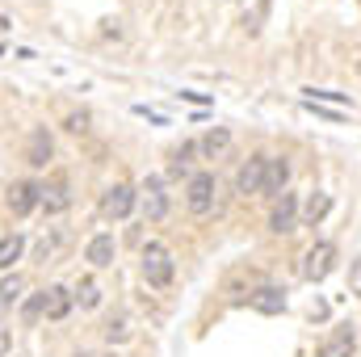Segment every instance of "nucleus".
Returning <instances> with one entry per match:
<instances>
[{
	"label": "nucleus",
	"instance_id": "39448f33",
	"mask_svg": "<svg viewBox=\"0 0 361 357\" xmlns=\"http://www.w3.org/2000/svg\"><path fill=\"white\" fill-rule=\"evenodd\" d=\"M336 265V244L332 240H319V244H311L307 248V257H302V277L307 282H324L328 273Z\"/></svg>",
	"mask_w": 361,
	"mask_h": 357
},
{
	"label": "nucleus",
	"instance_id": "bb28decb",
	"mask_svg": "<svg viewBox=\"0 0 361 357\" xmlns=\"http://www.w3.org/2000/svg\"><path fill=\"white\" fill-rule=\"evenodd\" d=\"M307 92H311L315 101H332V105H345V101H349L345 92H324V89H307Z\"/></svg>",
	"mask_w": 361,
	"mask_h": 357
},
{
	"label": "nucleus",
	"instance_id": "9b49d317",
	"mask_svg": "<svg viewBox=\"0 0 361 357\" xmlns=\"http://www.w3.org/2000/svg\"><path fill=\"white\" fill-rule=\"evenodd\" d=\"M353 349H357V332L353 328H336L319 345V357H353Z\"/></svg>",
	"mask_w": 361,
	"mask_h": 357
},
{
	"label": "nucleus",
	"instance_id": "f03ea898",
	"mask_svg": "<svg viewBox=\"0 0 361 357\" xmlns=\"http://www.w3.org/2000/svg\"><path fill=\"white\" fill-rule=\"evenodd\" d=\"M185 206L193 219H206L214 210V173H193L185 185Z\"/></svg>",
	"mask_w": 361,
	"mask_h": 357
},
{
	"label": "nucleus",
	"instance_id": "cd10ccee",
	"mask_svg": "<svg viewBox=\"0 0 361 357\" xmlns=\"http://www.w3.org/2000/svg\"><path fill=\"white\" fill-rule=\"evenodd\" d=\"M349 290H353V294L361 298V257L353 261V269H349Z\"/></svg>",
	"mask_w": 361,
	"mask_h": 357
},
{
	"label": "nucleus",
	"instance_id": "0eeeda50",
	"mask_svg": "<svg viewBox=\"0 0 361 357\" xmlns=\"http://www.w3.org/2000/svg\"><path fill=\"white\" fill-rule=\"evenodd\" d=\"M265 164H269V156H248V164L235 173V189H240L244 198L265 193Z\"/></svg>",
	"mask_w": 361,
	"mask_h": 357
},
{
	"label": "nucleus",
	"instance_id": "393cba45",
	"mask_svg": "<svg viewBox=\"0 0 361 357\" xmlns=\"http://www.w3.org/2000/svg\"><path fill=\"white\" fill-rule=\"evenodd\" d=\"M42 315H47V290H38V294L25 303V320H30V324H34V320H42Z\"/></svg>",
	"mask_w": 361,
	"mask_h": 357
},
{
	"label": "nucleus",
	"instance_id": "f8f14e48",
	"mask_svg": "<svg viewBox=\"0 0 361 357\" xmlns=\"http://www.w3.org/2000/svg\"><path fill=\"white\" fill-rule=\"evenodd\" d=\"M51 156H55V143H51V135L38 126V131H30V147H25V164H34V169H42V164H51Z\"/></svg>",
	"mask_w": 361,
	"mask_h": 357
},
{
	"label": "nucleus",
	"instance_id": "4468645a",
	"mask_svg": "<svg viewBox=\"0 0 361 357\" xmlns=\"http://www.w3.org/2000/svg\"><path fill=\"white\" fill-rule=\"evenodd\" d=\"M248 303H252V311H261V315H281V311H286V294H281L277 286H261L257 294H248Z\"/></svg>",
	"mask_w": 361,
	"mask_h": 357
},
{
	"label": "nucleus",
	"instance_id": "5701e85b",
	"mask_svg": "<svg viewBox=\"0 0 361 357\" xmlns=\"http://www.w3.org/2000/svg\"><path fill=\"white\" fill-rule=\"evenodd\" d=\"M21 290H25V282H21V273H8L4 282H0V311H8L17 298H21Z\"/></svg>",
	"mask_w": 361,
	"mask_h": 357
},
{
	"label": "nucleus",
	"instance_id": "b1692460",
	"mask_svg": "<svg viewBox=\"0 0 361 357\" xmlns=\"http://www.w3.org/2000/svg\"><path fill=\"white\" fill-rule=\"evenodd\" d=\"M328 210H332V198H328V193H311V198H307V210H302V219L315 227V223H319Z\"/></svg>",
	"mask_w": 361,
	"mask_h": 357
},
{
	"label": "nucleus",
	"instance_id": "6ab92c4d",
	"mask_svg": "<svg viewBox=\"0 0 361 357\" xmlns=\"http://www.w3.org/2000/svg\"><path fill=\"white\" fill-rule=\"evenodd\" d=\"M101 332H105V341H109V345H126V341H130V320H126L122 311H114V315L105 320V328H101Z\"/></svg>",
	"mask_w": 361,
	"mask_h": 357
},
{
	"label": "nucleus",
	"instance_id": "6e6552de",
	"mask_svg": "<svg viewBox=\"0 0 361 357\" xmlns=\"http://www.w3.org/2000/svg\"><path fill=\"white\" fill-rule=\"evenodd\" d=\"M85 261H89L92 269H109L118 261V240H114L109 231H97L89 244H85Z\"/></svg>",
	"mask_w": 361,
	"mask_h": 357
},
{
	"label": "nucleus",
	"instance_id": "c85d7f7f",
	"mask_svg": "<svg viewBox=\"0 0 361 357\" xmlns=\"http://www.w3.org/2000/svg\"><path fill=\"white\" fill-rule=\"evenodd\" d=\"M8 345H13V332L0 324V357H8Z\"/></svg>",
	"mask_w": 361,
	"mask_h": 357
},
{
	"label": "nucleus",
	"instance_id": "423d86ee",
	"mask_svg": "<svg viewBox=\"0 0 361 357\" xmlns=\"http://www.w3.org/2000/svg\"><path fill=\"white\" fill-rule=\"evenodd\" d=\"M38 189H42V185H34V181H13V185L4 189V206L21 219V214L38 210Z\"/></svg>",
	"mask_w": 361,
	"mask_h": 357
},
{
	"label": "nucleus",
	"instance_id": "1a4fd4ad",
	"mask_svg": "<svg viewBox=\"0 0 361 357\" xmlns=\"http://www.w3.org/2000/svg\"><path fill=\"white\" fill-rule=\"evenodd\" d=\"M294 227H298V198H294V193H281L277 206H273V214H269V231L290 236Z\"/></svg>",
	"mask_w": 361,
	"mask_h": 357
},
{
	"label": "nucleus",
	"instance_id": "aec40b11",
	"mask_svg": "<svg viewBox=\"0 0 361 357\" xmlns=\"http://www.w3.org/2000/svg\"><path fill=\"white\" fill-rule=\"evenodd\" d=\"M25 253V236H0V269H13V261H21Z\"/></svg>",
	"mask_w": 361,
	"mask_h": 357
},
{
	"label": "nucleus",
	"instance_id": "f3484780",
	"mask_svg": "<svg viewBox=\"0 0 361 357\" xmlns=\"http://www.w3.org/2000/svg\"><path fill=\"white\" fill-rule=\"evenodd\" d=\"M72 290L68 286H47V320H63L72 311Z\"/></svg>",
	"mask_w": 361,
	"mask_h": 357
},
{
	"label": "nucleus",
	"instance_id": "a878e982",
	"mask_svg": "<svg viewBox=\"0 0 361 357\" xmlns=\"http://www.w3.org/2000/svg\"><path fill=\"white\" fill-rule=\"evenodd\" d=\"M63 126H68L72 135H85V131H89V114H85V109H80V114H68V122H63Z\"/></svg>",
	"mask_w": 361,
	"mask_h": 357
},
{
	"label": "nucleus",
	"instance_id": "412c9836",
	"mask_svg": "<svg viewBox=\"0 0 361 357\" xmlns=\"http://www.w3.org/2000/svg\"><path fill=\"white\" fill-rule=\"evenodd\" d=\"M63 244H68V236H63V231L55 227L51 236H42V240H38V248H34V253H38V261L47 265V261H55V257L63 253Z\"/></svg>",
	"mask_w": 361,
	"mask_h": 357
},
{
	"label": "nucleus",
	"instance_id": "2eb2a0df",
	"mask_svg": "<svg viewBox=\"0 0 361 357\" xmlns=\"http://www.w3.org/2000/svg\"><path fill=\"white\" fill-rule=\"evenodd\" d=\"M286 181H290V160L286 156H269V164H265V193L281 198L286 193Z\"/></svg>",
	"mask_w": 361,
	"mask_h": 357
},
{
	"label": "nucleus",
	"instance_id": "dca6fc26",
	"mask_svg": "<svg viewBox=\"0 0 361 357\" xmlns=\"http://www.w3.org/2000/svg\"><path fill=\"white\" fill-rule=\"evenodd\" d=\"M193 156H197V143L185 139L180 147L169 152V173H173V177H193Z\"/></svg>",
	"mask_w": 361,
	"mask_h": 357
},
{
	"label": "nucleus",
	"instance_id": "ddd939ff",
	"mask_svg": "<svg viewBox=\"0 0 361 357\" xmlns=\"http://www.w3.org/2000/svg\"><path fill=\"white\" fill-rule=\"evenodd\" d=\"M197 147H202V156H206V160H223V156L231 152V131H227V126H210V131H206V139H202Z\"/></svg>",
	"mask_w": 361,
	"mask_h": 357
},
{
	"label": "nucleus",
	"instance_id": "7ed1b4c3",
	"mask_svg": "<svg viewBox=\"0 0 361 357\" xmlns=\"http://www.w3.org/2000/svg\"><path fill=\"white\" fill-rule=\"evenodd\" d=\"M139 202H143V219H147V223H164V219H169V185H164V177L152 173V177L143 181Z\"/></svg>",
	"mask_w": 361,
	"mask_h": 357
},
{
	"label": "nucleus",
	"instance_id": "9d476101",
	"mask_svg": "<svg viewBox=\"0 0 361 357\" xmlns=\"http://www.w3.org/2000/svg\"><path fill=\"white\" fill-rule=\"evenodd\" d=\"M38 206H42L47 214H63V210L72 206V193H68V185H63V181H51V185H42V189H38Z\"/></svg>",
	"mask_w": 361,
	"mask_h": 357
},
{
	"label": "nucleus",
	"instance_id": "f257e3e1",
	"mask_svg": "<svg viewBox=\"0 0 361 357\" xmlns=\"http://www.w3.org/2000/svg\"><path fill=\"white\" fill-rule=\"evenodd\" d=\"M139 265H143V282H147V286H156V290H169V286H173V253H169L160 240H152V244L143 248Z\"/></svg>",
	"mask_w": 361,
	"mask_h": 357
},
{
	"label": "nucleus",
	"instance_id": "20e7f679",
	"mask_svg": "<svg viewBox=\"0 0 361 357\" xmlns=\"http://www.w3.org/2000/svg\"><path fill=\"white\" fill-rule=\"evenodd\" d=\"M135 202H139V193L126 185V181H118V185H109L105 193H101V219H126L130 210H135Z\"/></svg>",
	"mask_w": 361,
	"mask_h": 357
},
{
	"label": "nucleus",
	"instance_id": "4be33fe9",
	"mask_svg": "<svg viewBox=\"0 0 361 357\" xmlns=\"http://www.w3.org/2000/svg\"><path fill=\"white\" fill-rule=\"evenodd\" d=\"M72 298H76L85 311H92V307L101 303V286H97L92 277H80V282H76V290H72Z\"/></svg>",
	"mask_w": 361,
	"mask_h": 357
},
{
	"label": "nucleus",
	"instance_id": "a211bd4d",
	"mask_svg": "<svg viewBox=\"0 0 361 357\" xmlns=\"http://www.w3.org/2000/svg\"><path fill=\"white\" fill-rule=\"evenodd\" d=\"M265 13H269V0H240V21L248 34H257L265 25Z\"/></svg>",
	"mask_w": 361,
	"mask_h": 357
},
{
	"label": "nucleus",
	"instance_id": "7c9ffc66",
	"mask_svg": "<svg viewBox=\"0 0 361 357\" xmlns=\"http://www.w3.org/2000/svg\"><path fill=\"white\" fill-rule=\"evenodd\" d=\"M72 357H92V353H85V349H80V353H72Z\"/></svg>",
	"mask_w": 361,
	"mask_h": 357
},
{
	"label": "nucleus",
	"instance_id": "c756f323",
	"mask_svg": "<svg viewBox=\"0 0 361 357\" xmlns=\"http://www.w3.org/2000/svg\"><path fill=\"white\" fill-rule=\"evenodd\" d=\"M353 68L361 72V51H353Z\"/></svg>",
	"mask_w": 361,
	"mask_h": 357
}]
</instances>
